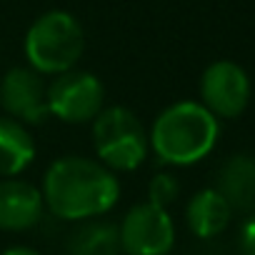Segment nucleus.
<instances>
[{"mask_svg": "<svg viewBox=\"0 0 255 255\" xmlns=\"http://www.w3.org/2000/svg\"><path fill=\"white\" fill-rule=\"evenodd\" d=\"M45 208L68 223H85L110 213L120 200V180L103 163L85 155H65L43 175Z\"/></svg>", "mask_w": 255, "mask_h": 255, "instance_id": "nucleus-1", "label": "nucleus"}, {"mask_svg": "<svg viewBox=\"0 0 255 255\" xmlns=\"http://www.w3.org/2000/svg\"><path fill=\"white\" fill-rule=\"evenodd\" d=\"M218 118L195 100L168 105L153 123L148 143L163 165L185 168L200 163L218 143Z\"/></svg>", "mask_w": 255, "mask_h": 255, "instance_id": "nucleus-2", "label": "nucleus"}, {"mask_svg": "<svg viewBox=\"0 0 255 255\" xmlns=\"http://www.w3.org/2000/svg\"><path fill=\"white\" fill-rule=\"evenodd\" d=\"M85 50V35L75 15L48 10L33 20L25 33L28 68L40 75H60L78 65Z\"/></svg>", "mask_w": 255, "mask_h": 255, "instance_id": "nucleus-3", "label": "nucleus"}, {"mask_svg": "<svg viewBox=\"0 0 255 255\" xmlns=\"http://www.w3.org/2000/svg\"><path fill=\"white\" fill-rule=\"evenodd\" d=\"M93 148L98 163L115 175L138 170L150 153L145 125L130 108L123 105H110L98 113L93 120Z\"/></svg>", "mask_w": 255, "mask_h": 255, "instance_id": "nucleus-4", "label": "nucleus"}, {"mask_svg": "<svg viewBox=\"0 0 255 255\" xmlns=\"http://www.w3.org/2000/svg\"><path fill=\"white\" fill-rule=\"evenodd\" d=\"M105 103V88L98 75L88 70H68L48 83V110L50 118H58L70 125L93 123Z\"/></svg>", "mask_w": 255, "mask_h": 255, "instance_id": "nucleus-5", "label": "nucleus"}, {"mask_svg": "<svg viewBox=\"0 0 255 255\" xmlns=\"http://www.w3.org/2000/svg\"><path fill=\"white\" fill-rule=\"evenodd\" d=\"M123 255H168L175 248V223L148 200L133 205L118 225Z\"/></svg>", "mask_w": 255, "mask_h": 255, "instance_id": "nucleus-6", "label": "nucleus"}, {"mask_svg": "<svg viewBox=\"0 0 255 255\" xmlns=\"http://www.w3.org/2000/svg\"><path fill=\"white\" fill-rule=\"evenodd\" d=\"M200 98L215 118H238L250 100V78L238 63L215 60L203 70Z\"/></svg>", "mask_w": 255, "mask_h": 255, "instance_id": "nucleus-7", "label": "nucleus"}, {"mask_svg": "<svg viewBox=\"0 0 255 255\" xmlns=\"http://www.w3.org/2000/svg\"><path fill=\"white\" fill-rule=\"evenodd\" d=\"M0 105L5 115L28 125H43L50 118L48 83L33 68H10L0 80Z\"/></svg>", "mask_w": 255, "mask_h": 255, "instance_id": "nucleus-8", "label": "nucleus"}, {"mask_svg": "<svg viewBox=\"0 0 255 255\" xmlns=\"http://www.w3.org/2000/svg\"><path fill=\"white\" fill-rule=\"evenodd\" d=\"M43 210L45 203L38 185L20 178L0 180V230L5 233L30 230L43 220Z\"/></svg>", "mask_w": 255, "mask_h": 255, "instance_id": "nucleus-9", "label": "nucleus"}, {"mask_svg": "<svg viewBox=\"0 0 255 255\" xmlns=\"http://www.w3.org/2000/svg\"><path fill=\"white\" fill-rule=\"evenodd\" d=\"M35 155L38 148L28 128L8 115H0V178H18L33 165Z\"/></svg>", "mask_w": 255, "mask_h": 255, "instance_id": "nucleus-10", "label": "nucleus"}, {"mask_svg": "<svg viewBox=\"0 0 255 255\" xmlns=\"http://www.w3.org/2000/svg\"><path fill=\"white\" fill-rule=\"evenodd\" d=\"M215 190L225 198L230 210H253L255 208V158L233 155L223 163L218 173Z\"/></svg>", "mask_w": 255, "mask_h": 255, "instance_id": "nucleus-11", "label": "nucleus"}, {"mask_svg": "<svg viewBox=\"0 0 255 255\" xmlns=\"http://www.w3.org/2000/svg\"><path fill=\"white\" fill-rule=\"evenodd\" d=\"M230 218H233V210L215 188H205L195 193L185 208V220H188L190 233L203 240L220 235L228 228Z\"/></svg>", "mask_w": 255, "mask_h": 255, "instance_id": "nucleus-12", "label": "nucleus"}, {"mask_svg": "<svg viewBox=\"0 0 255 255\" xmlns=\"http://www.w3.org/2000/svg\"><path fill=\"white\" fill-rule=\"evenodd\" d=\"M68 255H123L118 225L85 220L68 240Z\"/></svg>", "mask_w": 255, "mask_h": 255, "instance_id": "nucleus-13", "label": "nucleus"}, {"mask_svg": "<svg viewBox=\"0 0 255 255\" xmlns=\"http://www.w3.org/2000/svg\"><path fill=\"white\" fill-rule=\"evenodd\" d=\"M180 195V183L173 173H158L148 183V203L168 210Z\"/></svg>", "mask_w": 255, "mask_h": 255, "instance_id": "nucleus-14", "label": "nucleus"}, {"mask_svg": "<svg viewBox=\"0 0 255 255\" xmlns=\"http://www.w3.org/2000/svg\"><path fill=\"white\" fill-rule=\"evenodd\" d=\"M240 253L243 255H255V213L243 223V230H240Z\"/></svg>", "mask_w": 255, "mask_h": 255, "instance_id": "nucleus-15", "label": "nucleus"}, {"mask_svg": "<svg viewBox=\"0 0 255 255\" xmlns=\"http://www.w3.org/2000/svg\"><path fill=\"white\" fill-rule=\"evenodd\" d=\"M0 255H40L35 248H28V245H13L8 250H3Z\"/></svg>", "mask_w": 255, "mask_h": 255, "instance_id": "nucleus-16", "label": "nucleus"}]
</instances>
